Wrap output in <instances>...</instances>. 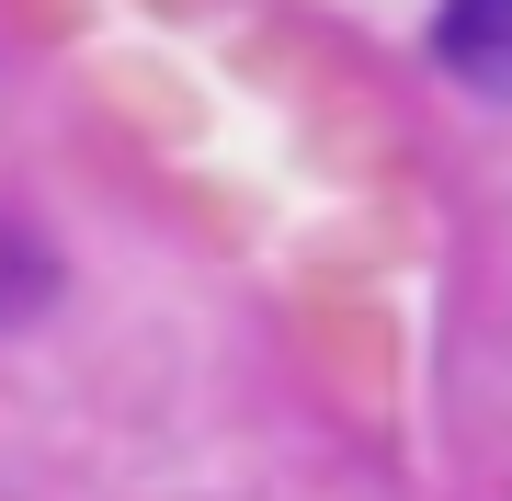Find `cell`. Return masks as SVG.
<instances>
[{
  "label": "cell",
  "instance_id": "cell-1",
  "mask_svg": "<svg viewBox=\"0 0 512 501\" xmlns=\"http://www.w3.org/2000/svg\"><path fill=\"white\" fill-rule=\"evenodd\" d=\"M433 57L467 80V92L512 103V0H444L433 12Z\"/></svg>",
  "mask_w": 512,
  "mask_h": 501
},
{
  "label": "cell",
  "instance_id": "cell-2",
  "mask_svg": "<svg viewBox=\"0 0 512 501\" xmlns=\"http://www.w3.org/2000/svg\"><path fill=\"white\" fill-rule=\"evenodd\" d=\"M46 297H57V251L35 240V228H12V217H0V331H23Z\"/></svg>",
  "mask_w": 512,
  "mask_h": 501
}]
</instances>
